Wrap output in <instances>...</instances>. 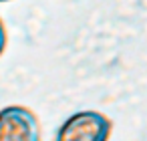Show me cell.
I'll use <instances>...</instances> for the list:
<instances>
[{
	"mask_svg": "<svg viewBox=\"0 0 147 141\" xmlns=\"http://www.w3.org/2000/svg\"><path fill=\"white\" fill-rule=\"evenodd\" d=\"M113 131L111 119L93 109L69 115L55 133V141H109Z\"/></svg>",
	"mask_w": 147,
	"mask_h": 141,
	"instance_id": "6da1fadb",
	"label": "cell"
},
{
	"mask_svg": "<svg viewBox=\"0 0 147 141\" xmlns=\"http://www.w3.org/2000/svg\"><path fill=\"white\" fill-rule=\"evenodd\" d=\"M0 141H40L38 117L24 105L0 109Z\"/></svg>",
	"mask_w": 147,
	"mask_h": 141,
	"instance_id": "7a4b0ae2",
	"label": "cell"
},
{
	"mask_svg": "<svg viewBox=\"0 0 147 141\" xmlns=\"http://www.w3.org/2000/svg\"><path fill=\"white\" fill-rule=\"evenodd\" d=\"M6 45H8V32H6V26H4L2 18H0V57L4 55V51H6Z\"/></svg>",
	"mask_w": 147,
	"mask_h": 141,
	"instance_id": "3957f363",
	"label": "cell"
},
{
	"mask_svg": "<svg viewBox=\"0 0 147 141\" xmlns=\"http://www.w3.org/2000/svg\"><path fill=\"white\" fill-rule=\"evenodd\" d=\"M0 2H10V0H0Z\"/></svg>",
	"mask_w": 147,
	"mask_h": 141,
	"instance_id": "277c9868",
	"label": "cell"
}]
</instances>
